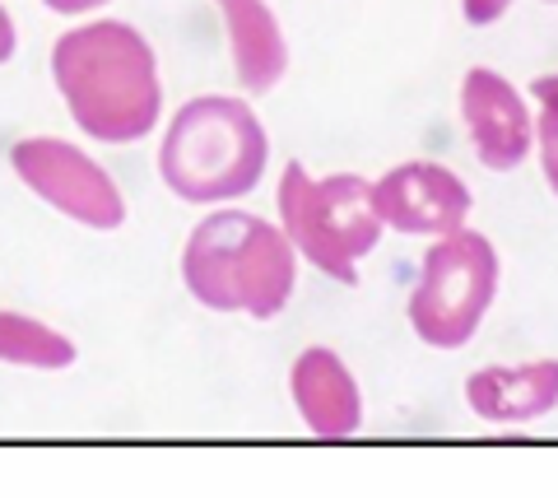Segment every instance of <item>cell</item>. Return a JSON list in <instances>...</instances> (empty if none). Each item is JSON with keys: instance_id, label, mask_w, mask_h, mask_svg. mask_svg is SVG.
Listing matches in <instances>:
<instances>
[{"instance_id": "1", "label": "cell", "mask_w": 558, "mask_h": 498, "mask_svg": "<svg viewBox=\"0 0 558 498\" xmlns=\"http://www.w3.org/2000/svg\"><path fill=\"white\" fill-rule=\"evenodd\" d=\"M51 80L98 145H140L163 122V75L149 38L126 20H84L51 42Z\"/></svg>"}, {"instance_id": "2", "label": "cell", "mask_w": 558, "mask_h": 498, "mask_svg": "<svg viewBox=\"0 0 558 498\" xmlns=\"http://www.w3.org/2000/svg\"><path fill=\"white\" fill-rule=\"evenodd\" d=\"M182 284L209 313L270 321L299 289V252L252 210L215 205L182 243Z\"/></svg>"}, {"instance_id": "3", "label": "cell", "mask_w": 558, "mask_h": 498, "mask_svg": "<svg viewBox=\"0 0 558 498\" xmlns=\"http://www.w3.org/2000/svg\"><path fill=\"white\" fill-rule=\"evenodd\" d=\"M270 163V135L247 98L201 94L182 102L159 141V178L186 205L252 196Z\"/></svg>"}, {"instance_id": "4", "label": "cell", "mask_w": 558, "mask_h": 498, "mask_svg": "<svg viewBox=\"0 0 558 498\" xmlns=\"http://www.w3.org/2000/svg\"><path fill=\"white\" fill-rule=\"evenodd\" d=\"M275 224L284 229L299 262L340 284H359L363 256H373L387 233L373 205V182L359 173L317 178L303 163H284L275 186Z\"/></svg>"}, {"instance_id": "5", "label": "cell", "mask_w": 558, "mask_h": 498, "mask_svg": "<svg viewBox=\"0 0 558 498\" xmlns=\"http://www.w3.org/2000/svg\"><path fill=\"white\" fill-rule=\"evenodd\" d=\"M502 284V256L480 229H451L433 238L418 280L410 289V326L428 350H461L480 336Z\"/></svg>"}, {"instance_id": "6", "label": "cell", "mask_w": 558, "mask_h": 498, "mask_svg": "<svg viewBox=\"0 0 558 498\" xmlns=\"http://www.w3.org/2000/svg\"><path fill=\"white\" fill-rule=\"evenodd\" d=\"M10 168L33 196L65 215L70 224L94 233H117L126 224V196H121L117 178L75 141L24 135L10 145Z\"/></svg>"}, {"instance_id": "7", "label": "cell", "mask_w": 558, "mask_h": 498, "mask_svg": "<svg viewBox=\"0 0 558 498\" xmlns=\"http://www.w3.org/2000/svg\"><path fill=\"white\" fill-rule=\"evenodd\" d=\"M373 205L387 233H405V238H442L451 229L470 224L475 196L461 173H451L447 163L433 159H410L387 168L373 182Z\"/></svg>"}, {"instance_id": "8", "label": "cell", "mask_w": 558, "mask_h": 498, "mask_svg": "<svg viewBox=\"0 0 558 498\" xmlns=\"http://www.w3.org/2000/svg\"><path fill=\"white\" fill-rule=\"evenodd\" d=\"M461 122L488 173H517L535 149V108L494 65H470L461 80Z\"/></svg>"}, {"instance_id": "9", "label": "cell", "mask_w": 558, "mask_h": 498, "mask_svg": "<svg viewBox=\"0 0 558 498\" xmlns=\"http://www.w3.org/2000/svg\"><path fill=\"white\" fill-rule=\"evenodd\" d=\"M289 397H293V410H299L303 428L322 442H344L363 428L359 377L326 345H307L289 364Z\"/></svg>"}, {"instance_id": "10", "label": "cell", "mask_w": 558, "mask_h": 498, "mask_svg": "<svg viewBox=\"0 0 558 498\" xmlns=\"http://www.w3.org/2000/svg\"><path fill=\"white\" fill-rule=\"evenodd\" d=\"M465 405L484 424H531L558 405V359L488 364L465 377Z\"/></svg>"}, {"instance_id": "11", "label": "cell", "mask_w": 558, "mask_h": 498, "mask_svg": "<svg viewBox=\"0 0 558 498\" xmlns=\"http://www.w3.org/2000/svg\"><path fill=\"white\" fill-rule=\"evenodd\" d=\"M223 38L233 51V75L252 98L275 94L289 75V38L270 0H215Z\"/></svg>"}, {"instance_id": "12", "label": "cell", "mask_w": 558, "mask_h": 498, "mask_svg": "<svg viewBox=\"0 0 558 498\" xmlns=\"http://www.w3.org/2000/svg\"><path fill=\"white\" fill-rule=\"evenodd\" d=\"M75 359L80 345L65 331L28 313H14V307H0V364L33 373H65L75 368Z\"/></svg>"}, {"instance_id": "13", "label": "cell", "mask_w": 558, "mask_h": 498, "mask_svg": "<svg viewBox=\"0 0 558 498\" xmlns=\"http://www.w3.org/2000/svg\"><path fill=\"white\" fill-rule=\"evenodd\" d=\"M535 154L549 192L558 196V94H535Z\"/></svg>"}, {"instance_id": "14", "label": "cell", "mask_w": 558, "mask_h": 498, "mask_svg": "<svg viewBox=\"0 0 558 498\" xmlns=\"http://www.w3.org/2000/svg\"><path fill=\"white\" fill-rule=\"evenodd\" d=\"M512 5L517 0H461V14H465L470 28H494Z\"/></svg>"}, {"instance_id": "15", "label": "cell", "mask_w": 558, "mask_h": 498, "mask_svg": "<svg viewBox=\"0 0 558 498\" xmlns=\"http://www.w3.org/2000/svg\"><path fill=\"white\" fill-rule=\"evenodd\" d=\"M43 5L51 14H65V20H80V14H98V10H108L112 0H43Z\"/></svg>"}, {"instance_id": "16", "label": "cell", "mask_w": 558, "mask_h": 498, "mask_svg": "<svg viewBox=\"0 0 558 498\" xmlns=\"http://www.w3.org/2000/svg\"><path fill=\"white\" fill-rule=\"evenodd\" d=\"M14 47H20V28H14V14L5 10V0H0V65L14 57Z\"/></svg>"}, {"instance_id": "17", "label": "cell", "mask_w": 558, "mask_h": 498, "mask_svg": "<svg viewBox=\"0 0 558 498\" xmlns=\"http://www.w3.org/2000/svg\"><path fill=\"white\" fill-rule=\"evenodd\" d=\"M535 94H558V71H549V75L531 80V98H535Z\"/></svg>"}, {"instance_id": "18", "label": "cell", "mask_w": 558, "mask_h": 498, "mask_svg": "<svg viewBox=\"0 0 558 498\" xmlns=\"http://www.w3.org/2000/svg\"><path fill=\"white\" fill-rule=\"evenodd\" d=\"M545 5H558V0H545Z\"/></svg>"}]
</instances>
